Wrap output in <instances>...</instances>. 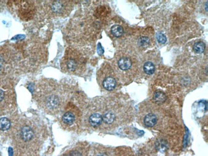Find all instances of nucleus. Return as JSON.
<instances>
[{
  "mask_svg": "<svg viewBox=\"0 0 208 156\" xmlns=\"http://www.w3.org/2000/svg\"><path fill=\"white\" fill-rule=\"evenodd\" d=\"M45 8L51 15L61 16L69 10V5L64 1H50L46 3Z\"/></svg>",
  "mask_w": 208,
  "mask_h": 156,
  "instance_id": "f257e3e1",
  "label": "nucleus"
},
{
  "mask_svg": "<svg viewBox=\"0 0 208 156\" xmlns=\"http://www.w3.org/2000/svg\"><path fill=\"white\" fill-rule=\"evenodd\" d=\"M45 106L49 110H55L60 105V99L55 95H51L45 99Z\"/></svg>",
  "mask_w": 208,
  "mask_h": 156,
  "instance_id": "f03ea898",
  "label": "nucleus"
},
{
  "mask_svg": "<svg viewBox=\"0 0 208 156\" xmlns=\"http://www.w3.org/2000/svg\"><path fill=\"white\" fill-rule=\"evenodd\" d=\"M21 138L25 142H29L34 137V131L32 127L28 126H25L21 130Z\"/></svg>",
  "mask_w": 208,
  "mask_h": 156,
  "instance_id": "7ed1b4c3",
  "label": "nucleus"
},
{
  "mask_svg": "<svg viewBox=\"0 0 208 156\" xmlns=\"http://www.w3.org/2000/svg\"><path fill=\"white\" fill-rule=\"evenodd\" d=\"M132 65H133V62L131 60L126 57H121L117 61L118 67L122 71H128L129 69L131 68Z\"/></svg>",
  "mask_w": 208,
  "mask_h": 156,
  "instance_id": "20e7f679",
  "label": "nucleus"
},
{
  "mask_svg": "<svg viewBox=\"0 0 208 156\" xmlns=\"http://www.w3.org/2000/svg\"><path fill=\"white\" fill-rule=\"evenodd\" d=\"M79 64V61L73 58H69L65 60V66L67 70L72 72H75L78 69Z\"/></svg>",
  "mask_w": 208,
  "mask_h": 156,
  "instance_id": "39448f33",
  "label": "nucleus"
},
{
  "mask_svg": "<svg viewBox=\"0 0 208 156\" xmlns=\"http://www.w3.org/2000/svg\"><path fill=\"white\" fill-rule=\"evenodd\" d=\"M116 80L111 76L105 77L103 81V87L104 89L108 91L113 90L116 87Z\"/></svg>",
  "mask_w": 208,
  "mask_h": 156,
  "instance_id": "423d86ee",
  "label": "nucleus"
},
{
  "mask_svg": "<svg viewBox=\"0 0 208 156\" xmlns=\"http://www.w3.org/2000/svg\"><path fill=\"white\" fill-rule=\"evenodd\" d=\"M88 121L92 127H97L103 122L102 115L97 113L92 114L89 117Z\"/></svg>",
  "mask_w": 208,
  "mask_h": 156,
  "instance_id": "0eeeda50",
  "label": "nucleus"
},
{
  "mask_svg": "<svg viewBox=\"0 0 208 156\" xmlns=\"http://www.w3.org/2000/svg\"><path fill=\"white\" fill-rule=\"evenodd\" d=\"M143 121L146 126L152 127L156 125L157 122V117L155 114L149 113L145 116Z\"/></svg>",
  "mask_w": 208,
  "mask_h": 156,
  "instance_id": "6e6552de",
  "label": "nucleus"
},
{
  "mask_svg": "<svg viewBox=\"0 0 208 156\" xmlns=\"http://www.w3.org/2000/svg\"><path fill=\"white\" fill-rule=\"evenodd\" d=\"M75 121V115L71 111L66 112L62 116V122L67 126H71Z\"/></svg>",
  "mask_w": 208,
  "mask_h": 156,
  "instance_id": "1a4fd4ad",
  "label": "nucleus"
},
{
  "mask_svg": "<svg viewBox=\"0 0 208 156\" xmlns=\"http://www.w3.org/2000/svg\"><path fill=\"white\" fill-rule=\"evenodd\" d=\"M103 122H104L106 124H112L115 120V114L111 111H106L103 116Z\"/></svg>",
  "mask_w": 208,
  "mask_h": 156,
  "instance_id": "9d476101",
  "label": "nucleus"
},
{
  "mask_svg": "<svg viewBox=\"0 0 208 156\" xmlns=\"http://www.w3.org/2000/svg\"><path fill=\"white\" fill-rule=\"evenodd\" d=\"M111 33L115 37H120L124 33V29L121 26L115 25L112 27Z\"/></svg>",
  "mask_w": 208,
  "mask_h": 156,
  "instance_id": "9b49d317",
  "label": "nucleus"
},
{
  "mask_svg": "<svg viewBox=\"0 0 208 156\" xmlns=\"http://www.w3.org/2000/svg\"><path fill=\"white\" fill-rule=\"evenodd\" d=\"M11 126V123L10 121L3 117V118L0 119V130L5 131L9 130Z\"/></svg>",
  "mask_w": 208,
  "mask_h": 156,
  "instance_id": "f8f14e48",
  "label": "nucleus"
},
{
  "mask_svg": "<svg viewBox=\"0 0 208 156\" xmlns=\"http://www.w3.org/2000/svg\"><path fill=\"white\" fill-rule=\"evenodd\" d=\"M143 71L147 74H149V75L152 74L154 72H155V67L152 62H150V61L146 62L143 65Z\"/></svg>",
  "mask_w": 208,
  "mask_h": 156,
  "instance_id": "ddd939ff",
  "label": "nucleus"
},
{
  "mask_svg": "<svg viewBox=\"0 0 208 156\" xmlns=\"http://www.w3.org/2000/svg\"><path fill=\"white\" fill-rule=\"evenodd\" d=\"M206 45L202 42H198L194 45V50L196 53L201 54L205 51Z\"/></svg>",
  "mask_w": 208,
  "mask_h": 156,
  "instance_id": "4468645a",
  "label": "nucleus"
},
{
  "mask_svg": "<svg viewBox=\"0 0 208 156\" xmlns=\"http://www.w3.org/2000/svg\"><path fill=\"white\" fill-rule=\"evenodd\" d=\"M165 99H166L165 95L163 93L161 92H156L155 94V96H154V100H155L156 103H163L165 100Z\"/></svg>",
  "mask_w": 208,
  "mask_h": 156,
  "instance_id": "2eb2a0df",
  "label": "nucleus"
},
{
  "mask_svg": "<svg viewBox=\"0 0 208 156\" xmlns=\"http://www.w3.org/2000/svg\"><path fill=\"white\" fill-rule=\"evenodd\" d=\"M156 38L160 44H165L167 42V38L162 33H158L156 34Z\"/></svg>",
  "mask_w": 208,
  "mask_h": 156,
  "instance_id": "dca6fc26",
  "label": "nucleus"
},
{
  "mask_svg": "<svg viewBox=\"0 0 208 156\" xmlns=\"http://www.w3.org/2000/svg\"><path fill=\"white\" fill-rule=\"evenodd\" d=\"M139 44L142 47H145V46H147L149 44V39L147 37H142L140 38V39L139 40Z\"/></svg>",
  "mask_w": 208,
  "mask_h": 156,
  "instance_id": "f3484780",
  "label": "nucleus"
},
{
  "mask_svg": "<svg viewBox=\"0 0 208 156\" xmlns=\"http://www.w3.org/2000/svg\"><path fill=\"white\" fill-rule=\"evenodd\" d=\"M4 97H5V93H4V92L2 89H0V102H1V101H2L3 100Z\"/></svg>",
  "mask_w": 208,
  "mask_h": 156,
  "instance_id": "a211bd4d",
  "label": "nucleus"
},
{
  "mask_svg": "<svg viewBox=\"0 0 208 156\" xmlns=\"http://www.w3.org/2000/svg\"><path fill=\"white\" fill-rule=\"evenodd\" d=\"M70 156H81V154L78 152H77V151H74L73 152H71Z\"/></svg>",
  "mask_w": 208,
  "mask_h": 156,
  "instance_id": "6ab92c4d",
  "label": "nucleus"
},
{
  "mask_svg": "<svg viewBox=\"0 0 208 156\" xmlns=\"http://www.w3.org/2000/svg\"><path fill=\"white\" fill-rule=\"evenodd\" d=\"M1 70H2V65L1 64H0V71H1Z\"/></svg>",
  "mask_w": 208,
  "mask_h": 156,
  "instance_id": "aec40b11",
  "label": "nucleus"
}]
</instances>
